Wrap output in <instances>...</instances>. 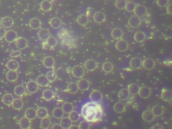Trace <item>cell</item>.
Returning <instances> with one entry per match:
<instances>
[{"label":"cell","instance_id":"6da1fadb","mask_svg":"<svg viewBox=\"0 0 172 129\" xmlns=\"http://www.w3.org/2000/svg\"><path fill=\"white\" fill-rule=\"evenodd\" d=\"M81 114L86 121L97 122L102 116V109L96 102H89L85 104L81 110Z\"/></svg>","mask_w":172,"mask_h":129},{"label":"cell","instance_id":"7a4b0ae2","mask_svg":"<svg viewBox=\"0 0 172 129\" xmlns=\"http://www.w3.org/2000/svg\"><path fill=\"white\" fill-rule=\"evenodd\" d=\"M72 75L76 78H81L85 74L84 68L82 66L76 65L72 69Z\"/></svg>","mask_w":172,"mask_h":129},{"label":"cell","instance_id":"3957f363","mask_svg":"<svg viewBox=\"0 0 172 129\" xmlns=\"http://www.w3.org/2000/svg\"><path fill=\"white\" fill-rule=\"evenodd\" d=\"M17 37L18 35L16 31L9 30L8 31H6V34L4 36V38L7 42L11 43L16 41V39H18Z\"/></svg>","mask_w":172,"mask_h":129},{"label":"cell","instance_id":"277c9868","mask_svg":"<svg viewBox=\"0 0 172 129\" xmlns=\"http://www.w3.org/2000/svg\"><path fill=\"white\" fill-rule=\"evenodd\" d=\"M134 12H135V16L138 18L144 17L147 14V8L143 5H138V6H136Z\"/></svg>","mask_w":172,"mask_h":129},{"label":"cell","instance_id":"5b68a950","mask_svg":"<svg viewBox=\"0 0 172 129\" xmlns=\"http://www.w3.org/2000/svg\"><path fill=\"white\" fill-rule=\"evenodd\" d=\"M138 94L139 95V96L142 98H148L151 94V89L148 87H145V86H143V87H141L139 88V91H138Z\"/></svg>","mask_w":172,"mask_h":129},{"label":"cell","instance_id":"8992f818","mask_svg":"<svg viewBox=\"0 0 172 129\" xmlns=\"http://www.w3.org/2000/svg\"><path fill=\"white\" fill-rule=\"evenodd\" d=\"M102 97L103 95L102 93L98 90L93 91L89 95V98L93 102H96V103L100 102L102 100Z\"/></svg>","mask_w":172,"mask_h":129},{"label":"cell","instance_id":"52a82bcc","mask_svg":"<svg viewBox=\"0 0 172 129\" xmlns=\"http://www.w3.org/2000/svg\"><path fill=\"white\" fill-rule=\"evenodd\" d=\"M155 63L153 59L151 58L145 59L144 61L142 62V66L143 68L145 69L146 70H151V69L155 67Z\"/></svg>","mask_w":172,"mask_h":129},{"label":"cell","instance_id":"ba28073f","mask_svg":"<svg viewBox=\"0 0 172 129\" xmlns=\"http://www.w3.org/2000/svg\"><path fill=\"white\" fill-rule=\"evenodd\" d=\"M116 48L118 51L121 52H124L126 51L128 48V44L126 40L120 39L118 41L116 42Z\"/></svg>","mask_w":172,"mask_h":129},{"label":"cell","instance_id":"9c48e42d","mask_svg":"<svg viewBox=\"0 0 172 129\" xmlns=\"http://www.w3.org/2000/svg\"><path fill=\"white\" fill-rule=\"evenodd\" d=\"M39 85L38 83L34 82V81H30L29 82L27 83L26 84V89L28 92H29L31 94H34L36 93L38 90H39Z\"/></svg>","mask_w":172,"mask_h":129},{"label":"cell","instance_id":"30bf717a","mask_svg":"<svg viewBox=\"0 0 172 129\" xmlns=\"http://www.w3.org/2000/svg\"><path fill=\"white\" fill-rule=\"evenodd\" d=\"M130 66L133 69H141L142 67V61L138 57H134L131 60Z\"/></svg>","mask_w":172,"mask_h":129},{"label":"cell","instance_id":"8fae6325","mask_svg":"<svg viewBox=\"0 0 172 129\" xmlns=\"http://www.w3.org/2000/svg\"><path fill=\"white\" fill-rule=\"evenodd\" d=\"M142 118L143 120L147 122V123H151V122L154 120L155 116L151 111L147 110H145L143 112Z\"/></svg>","mask_w":172,"mask_h":129},{"label":"cell","instance_id":"7c38bea8","mask_svg":"<svg viewBox=\"0 0 172 129\" xmlns=\"http://www.w3.org/2000/svg\"><path fill=\"white\" fill-rule=\"evenodd\" d=\"M84 67L86 70L89 71H93L97 68V63L93 59H89L84 63Z\"/></svg>","mask_w":172,"mask_h":129},{"label":"cell","instance_id":"4fadbf2b","mask_svg":"<svg viewBox=\"0 0 172 129\" xmlns=\"http://www.w3.org/2000/svg\"><path fill=\"white\" fill-rule=\"evenodd\" d=\"M16 46L20 50H23L26 49L28 46V42L24 38H18L16 40Z\"/></svg>","mask_w":172,"mask_h":129},{"label":"cell","instance_id":"5bb4252c","mask_svg":"<svg viewBox=\"0 0 172 129\" xmlns=\"http://www.w3.org/2000/svg\"><path fill=\"white\" fill-rule=\"evenodd\" d=\"M128 25L133 28L139 27V26L141 25L140 18L137 17V16H132L128 20Z\"/></svg>","mask_w":172,"mask_h":129},{"label":"cell","instance_id":"9a60e30c","mask_svg":"<svg viewBox=\"0 0 172 129\" xmlns=\"http://www.w3.org/2000/svg\"><path fill=\"white\" fill-rule=\"evenodd\" d=\"M78 89L81 91H86L89 88V83L86 79H81L77 83Z\"/></svg>","mask_w":172,"mask_h":129},{"label":"cell","instance_id":"2e32d148","mask_svg":"<svg viewBox=\"0 0 172 129\" xmlns=\"http://www.w3.org/2000/svg\"><path fill=\"white\" fill-rule=\"evenodd\" d=\"M161 98L166 102H171L172 99V92L170 90L163 89L161 90Z\"/></svg>","mask_w":172,"mask_h":129},{"label":"cell","instance_id":"e0dca14e","mask_svg":"<svg viewBox=\"0 0 172 129\" xmlns=\"http://www.w3.org/2000/svg\"><path fill=\"white\" fill-rule=\"evenodd\" d=\"M38 85L40 86H42V87H46L49 84V81L48 79L46 78V75H39V77L36 78V82Z\"/></svg>","mask_w":172,"mask_h":129},{"label":"cell","instance_id":"ac0fdd59","mask_svg":"<svg viewBox=\"0 0 172 129\" xmlns=\"http://www.w3.org/2000/svg\"><path fill=\"white\" fill-rule=\"evenodd\" d=\"M36 110L32 108H29L25 111V117L30 120H34L36 118Z\"/></svg>","mask_w":172,"mask_h":129},{"label":"cell","instance_id":"d6986e66","mask_svg":"<svg viewBox=\"0 0 172 129\" xmlns=\"http://www.w3.org/2000/svg\"><path fill=\"white\" fill-rule=\"evenodd\" d=\"M55 64V59L52 57H46L43 59V64L45 67L48 69L53 68Z\"/></svg>","mask_w":172,"mask_h":129},{"label":"cell","instance_id":"ffe728a7","mask_svg":"<svg viewBox=\"0 0 172 129\" xmlns=\"http://www.w3.org/2000/svg\"><path fill=\"white\" fill-rule=\"evenodd\" d=\"M106 20V16L102 11H98L96 12L93 15V20L96 22V23L100 24L102 23Z\"/></svg>","mask_w":172,"mask_h":129},{"label":"cell","instance_id":"44dd1931","mask_svg":"<svg viewBox=\"0 0 172 129\" xmlns=\"http://www.w3.org/2000/svg\"><path fill=\"white\" fill-rule=\"evenodd\" d=\"M18 77V74L16 71H11L9 70L8 73H6V79L9 82H14L17 80Z\"/></svg>","mask_w":172,"mask_h":129},{"label":"cell","instance_id":"7402d4cb","mask_svg":"<svg viewBox=\"0 0 172 129\" xmlns=\"http://www.w3.org/2000/svg\"><path fill=\"white\" fill-rule=\"evenodd\" d=\"M19 125L22 129H30L31 123H30L29 119L26 118V117H23L19 121Z\"/></svg>","mask_w":172,"mask_h":129},{"label":"cell","instance_id":"603a6c76","mask_svg":"<svg viewBox=\"0 0 172 129\" xmlns=\"http://www.w3.org/2000/svg\"><path fill=\"white\" fill-rule=\"evenodd\" d=\"M38 36H39L40 40H46L50 37V32H49V30L48 29L43 28V29L40 30L39 33H38Z\"/></svg>","mask_w":172,"mask_h":129},{"label":"cell","instance_id":"cb8c5ba5","mask_svg":"<svg viewBox=\"0 0 172 129\" xmlns=\"http://www.w3.org/2000/svg\"><path fill=\"white\" fill-rule=\"evenodd\" d=\"M30 27L33 30H37L41 28V22L39 18H34L30 20L29 23Z\"/></svg>","mask_w":172,"mask_h":129},{"label":"cell","instance_id":"d4e9b609","mask_svg":"<svg viewBox=\"0 0 172 129\" xmlns=\"http://www.w3.org/2000/svg\"><path fill=\"white\" fill-rule=\"evenodd\" d=\"M151 112L153 114L155 117L160 116L163 113V106H160V105H155V106L152 108Z\"/></svg>","mask_w":172,"mask_h":129},{"label":"cell","instance_id":"484cf974","mask_svg":"<svg viewBox=\"0 0 172 129\" xmlns=\"http://www.w3.org/2000/svg\"><path fill=\"white\" fill-rule=\"evenodd\" d=\"M129 94L128 91L127 89H122L118 92V97L120 100L121 101H124V100H126L129 97Z\"/></svg>","mask_w":172,"mask_h":129},{"label":"cell","instance_id":"4316f807","mask_svg":"<svg viewBox=\"0 0 172 129\" xmlns=\"http://www.w3.org/2000/svg\"><path fill=\"white\" fill-rule=\"evenodd\" d=\"M49 24H50L51 26L54 29H57V28H59L61 24H62V22L61 20L59 18H53L49 22Z\"/></svg>","mask_w":172,"mask_h":129},{"label":"cell","instance_id":"83f0119b","mask_svg":"<svg viewBox=\"0 0 172 129\" xmlns=\"http://www.w3.org/2000/svg\"><path fill=\"white\" fill-rule=\"evenodd\" d=\"M1 25L6 28H11L14 25L13 19L10 17H8V16L4 18L3 20H1Z\"/></svg>","mask_w":172,"mask_h":129},{"label":"cell","instance_id":"f1b7e54d","mask_svg":"<svg viewBox=\"0 0 172 129\" xmlns=\"http://www.w3.org/2000/svg\"><path fill=\"white\" fill-rule=\"evenodd\" d=\"M6 67L9 70L16 71L19 68V63L15 60H9L6 64Z\"/></svg>","mask_w":172,"mask_h":129},{"label":"cell","instance_id":"f546056e","mask_svg":"<svg viewBox=\"0 0 172 129\" xmlns=\"http://www.w3.org/2000/svg\"><path fill=\"white\" fill-rule=\"evenodd\" d=\"M42 98L46 101H50L52 99L54 98V93L53 91L50 89L45 90L42 93Z\"/></svg>","mask_w":172,"mask_h":129},{"label":"cell","instance_id":"4dcf8cb0","mask_svg":"<svg viewBox=\"0 0 172 129\" xmlns=\"http://www.w3.org/2000/svg\"><path fill=\"white\" fill-rule=\"evenodd\" d=\"M139 86L136 83H131L128 86V91L129 94L132 95L138 94V91H139Z\"/></svg>","mask_w":172,"mask_h":129},{"label":"cell","instance_id":"1f68e13d","mask_svg":"<svg viewBox=\"0 0 172 129\" xmlns=\"http://www.w3.org/2000/svg\"><path fill=\"white\" fill-rule=\"evenodd\" d=\"M14 97L13 95L10 94H5L2 98V102L4 104L7 105V106H11V104L14 101Z\"/></svg>","mask_w":172,"mask_h":129},{"label":"cell","instance_id":"d6a6232c","mask_svg":"<svg viewBox=\"0 0 172 129\" xmlns=\"http://www.w3.org/2000/svg\"><path fill=\"white\" fill-rule=\"evenodd\" d=\"M77 22H78L79 25L85 26L88 24L89 22V18L88 16L85 14H81L78 16V18L77 19Z\"/></svg>","mask_w":172,"mask_h":129},{"label":"cell","instance_id":"836d02e7","mask_svg":"<svg viewBox=\"0 0 172 129\" xmlns=\"http://www.w3.org/2000/svg\"><path fill=\"white\" fill-rule=\"evenodd\" d=\"M111 35L114 39L119 40V39H121L122 37V36H123V32H122V30L121 29L116 28L112 30L111 32Z\"/></svg>","mask_w":172,"mask_h":129},{"label":"cell","instance_id":"e575fe53","mask_svg":"<svg viewBox=\"0 0 172 129\" xmlns=\"http://www.w3.org/2000/svg\"><path fill=\"white\" fill-rule=\"evenodd\" d=\"M41 9L44 11H49L52 9V4L51 1L44 0L41 4Z\"/></svg>","mask_w":172,"mask_h":129},{"label":"cell","instance_id":"d590c367","mask_svg":"<svg viewBox=\"0 0 172 129\" xmlns=\"http://www.w3.org/2000/svg\"><path fill=\"white\" fill-rule=\"evenodd\" d=\"M36 116L39 117V118H44L45 117L48 116V110L45 108L41 107L36 110Z\"/></svg>","mask_w":172,"mask_h":129},{"label":"cell","instance_id":"8d00e7d4","mask_svg":"<svg viewBox=\"0 0 172 129\" xmlns=\"http://www.w3.org/2000/svg\"><path fill=\"white\" fill-rule=\"evenodd\" d=\"M60 125L62 126L63 128H69L72 125V122L71 121L69 117H65L62 118L60 122Z\"/></svg>","mask_w":172,"mask_h":129},{"label":"cell","instance_id":"74e56055","mask_svg":"<svg viewBox=\"0 0 172 129\" xmlns=\"http://www.w3.org/2000/svg\"><path fill=\"white\" fill-rule=\"evenodd\" d=\"M61 109H62V110L64 113L69 114L70 112H71L74 110V106H73V104L71 103L66 102V103H64L63 104Z\"/></svg>","mask_w":172,"mask_h":129},{"label":"cell","instance_id":"f35d334b","mask_svg":"<svg viewBox=\"0 0 172 129\" xmlns=\"http://www.w3.org/2000/svg\"><path fill=\"white\" fill-rule=\"evenodd\" d=\"M146 39V35L144 32H141V31H138V32H136L135 35H134V39H135V41L137 42H142L144 41Z\"/></svg>","mask_w":172,"mask_h":129},{"label":"cell","instance_id":"ab89813d","mask_svg":"<svg viewBox=\"0 0 172 129\" xmlns=\"http://www.w3.org/2000/svg\"><path fill=\"white\" fill-rule=\"evenodd\" d=\"M26 90L23 85H17L14 88V94L19 97H22L25 94Z\"/></svg>","mask_w":172,"mask_h":129},{"label":"cell","instance_id":"60d3db41","mask_svg":"<svg viewBox=\"0 0 172 129\" xmlns=\"http://www.w3.org/2000/svg\"><path fill=\"white\" fill-rule=\"evenodd\" d=\"M124 109H125V106L122 102H116L114 105V110L116 113L121 114L124 111Z\"/></svg>","mask_w":172,"mask_h":129},{"label":"cell","instance_id":"b9f144b4","mask_svg":"<svg viewBox=\"0 0 172 129\" xmlns=\"http://www.w3.org/2000/svg\"><path fill=\"white\" fill-rule=\"evenodd\" d=\"M51 119L49 117L46 116L45 118L41 119V128L43 129H48L51 126Z\"/></svg>","mask_w":172,"mask_h":129},{"label":"cell","instance_id":"7bdbcfd3","mask_svg":"<svg viewBox=\"0 0 172 129\" xmlns=\"http://www.w3.org/2000/svg\"><path fill=\"white\" fill-rule=\"evenodd\" d=\"M78 87H77V83H70L67 85V91L70 94H74L78 92Z\"/></svg>","mask_w":172,"mask_h":129},{"label":"cell","instance_id":"ee69618b","mask_svg":"<svg viewBox=\"0 0 172 129\" xmlns=\"http://www.w3.org/2000/svg\"><path fill=\"white\" fill-rule=\"evenodd\" d=\"M11 106L15 110H20L24 106V103L22 100L20 99H15L14 100V101L11 104Z\"/></svg>","mask_w":172,"mask_h":129},{"label":"cell","instance_id":"f6af8a7d","mask_svg":"<svg viewBox=\"0 0 172 129\" xmlns=\"http://www.w3.org/2000/svg\"><path fill=\"white\" fill-rule=\"evenodd\" d=\"M64 115V112L61 108H55L53 110V116L56 119L61 118Z\"/></svg>","mask_w":172,"mask_h":129},{"label":"cell","instance_id":"bcb514c9","mask_svg":"<svg viewBox=\"0 0 172 129\" xmlns=\"http://www.w3.org/2000/svg\"><path fill=\"white\" fill-rule=\"evenodd\" d=\"M113 68H114V66H113V64L110 63V62H106L102 65V70L106 73L112 72Z\"/></svg>","mask_w":172,"mask_h":129},{"label":"cell","instance_id":"7dc6e473","mask_svg":"<svg viewBox=\"0 0 172 129\" xmlns=\"http://www.w3.org/2000/svg\"><path fill=\"white\" fill-rule=\"evenodd\" d=\"M80 115L78 112L76 111L73 110L71 112H70L69 114V118L71 122H77L79 120Z\"/></svg>","mask_w":172,"mask_h":129},{"label":"cell","instance_id":"c3c4849f","mask_svg":"<svg viewBox=\"0 0 172 129\" xmlns=\"http://www.w3.org/2000/svg\"><path fill=\"white\" fill-rule=\"evenodd\" d=\"M46 77L48 79V80L49 82H55V81L56 80L57 78V75H56V73L55 72V71H49L47 72L46 74Z\"/></svg>","mask_w":172,"mask_h":129},{"label":"cell","instance_id":"681fc988","mask_svg":"<svg viewBox=\"0 0 172 129\" xmlns=\"http://www.w3.org/2000/svg\"><path fill=\"white\" fill-rule=\"evenodd\" d=\"M126 3H127L126 0H116L115 5H116V7L118 9L122 10V9H125Z\"/></svg>","mask_w":172,"mask_h":129},{"label":"cell","instance_id":"f907efd6","mask_svg":"<svg viewBox=\"0 0 172 129\" xmlns=\"http://www.w3.org/2000/svg\"><path fill=\"white\" fill-rule=\"evenodd\" d=\"M46 44L50 47L53 48L54 47L56 46V44H57V40H56L55 37H49V39L46 40Z\"/></svg>","mask_w":172,"mask_h":129},{"label":"cell","instance_id":"816d5d0a","mask_svg":"<svg viewBox=\"0 0 172 129\" xmlns=\"http://www.w3.org/2000/svg\"><path fill=\"white\" fill-rule=\"evenodd\" d=\"M136 7V4L133 1H128L126 3L125 6V9L128 12H133L135 10Z\"/></svg>","mask_w":172,"mask_h":129},{"label":"cell","instance_id":"f5cc1de1","mask_svg":"<svg viewBox=\"0 0 172 129\" xmlns=\"http://www.w3.org/2000/svg\"><path fill=\"white\" fill-rule=\"evenodd\" d=\"M90 125L88 121H81L79 125V129H89Z\"/></svg>","mask_w":172,"mask_h":129},{"label":"cell","instance_id":"db71d44e","mask_svg":"<svg viewBox=\"0 0 172 129\" xmlns=\"http://www.w3.org/2000/svg\"><path fill=\"white\" fill-rule=\"evenodd\" d=\"M169 4V0H157V6L161 8L167 6Z\"/></svg>","mask_w":172,"mask_h":129},{"label":"cell","instance_id":"11a10c76","mask_svg":"<svg viewBox=\"0 0 172 129\" xmlns=\"http://www.w3.org/2000/svg\"><path fill=\"white\" fill-rule=\"evenodd\" d=\"M21 54V51H14L13 52H11L10 54V57H18L19 56H20Z\"/></svg>","mask_w":172,"mask_h":129},{"label":"cell","instance_id":"9f6ffc18","mask_svg":"<svg viewBox=\"0 0 172 129\" xmlns=\"http://www.w3.org/2000/svg\"><path fill=\"white\" fill-rule=\"evenodd\" d=\"M6 31L5 30V28L0 26V38L4 37L5 34H6Z\"/></svg>","mask_w":172,"mask_h":129},{"label":"cell","instance_id":"6f0895ef","mask_svg":"<svg viewBox=\"0 0 172 129\" xmlns=\"http://www.w3.org/2000/svg\"><path fill=\"white\" fill-rule=\"evenodd\" d=\"M51 129H63L62 126H61L60 124H55L52 126Z\"/></svg>","mask_w":172,"mask_h":129},{"label":"cell","instance_id":"680465c9","mask_svg":"<svg viewBox=\"0 0 172 129\" xmlns=\"http://www.w3.org/2000/svg\"><path fill=\"white\" fill-rule=\"evenodd\" d=\"M151 129H163V126H162L161 125L157 124V125H155L154 126H153Z\"/></svg>","mask_w":172,"mask_h":129},{"label":"cell","instance_id":"91938a15","mask_svg":"<svg viewBox=\"0 0 172 129\" xmlns=\"http://www.w3.org/2000/svg\"><path fill=\"white\" fill-rule=\"evenodd\" d=\"M171 4H169L168 8H167V12L168 14H169V15H171L172 13H171Z\"/></svg>","mask_w":172,"mask_h":129},{"label":"cell","instance_id":"94428289","mask_svg":"<svg viewBox=\"0 0 172 129\" xmlns=\"http://www.w3.org/2000/svg\"><path fill=\"white\" fill-rule=\"evenodd\" d=\"M68 129H79V126H77L76 125H71Z\"/></svg>","mask_w":172,"mask_h":129},{"label":"cell","instance_id":"6125c7cd","mask_svg":"<svg viewBox=\"0 0 172 129\" xmlns=\"http://www.w3.org/2000/svg\"><path fill=\"white\" fill-rule=\"evenodd\" d=\"M1 19H0V26H1Z\"/></svg>","mask_w":172,"mask_h":129},{"label":"cell","instance_id":"be15d7a7","mask_svg":"<svg viewBox=\"0 0 172 129\" xmlns=\"http://www.w3.org/2000/svg\"><path fill=\"white\" fill-rule=\"evenodd\" d=\"M169 1H171V0H169Z\"/></svg>","mask_w":172,"mask_h":129},{"label":"cell","instance_id":"e7e4bbea","mask_svg":"<svg viewBox=\"0 0 172 129\" xmlns=\"http://www.w3.org/2000/svg\"><path fill=\"white\" fill-rule=\"evenodd\" d=\"M126 1H127V0H126Z\"/></svg>","mask_w":172,"mask_h":129}]
</instances>
